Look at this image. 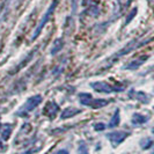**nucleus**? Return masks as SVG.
<instances>
[{"instance_id": "obj_13", "label": "nucleus", "mask_w": 154, "mask_h": 154, "mask_svg": "<svg viewBox=\"0 0 154 154\" xmlns=\"http://www.w3.org/2000/svg\"><path fill=\"white\" fill-rule=\"evenodd\" d=\"M120 124V110H116L115 111V114H114V116H112V118H111V121L109 123V126L110 128H115V126H117Z\"/></svg>"}, {"instance_id": "obj_18", "label": "nucleus", "mask_w": 154, "mask_h": 154, "mask_svg": "<svg viewBox=\"0 0 154 154\" xmlns=\"http://www.w3.org/2000/svg\"><path fill=\"white\" fill-rule=\"evenodd\" d=\"M57 154H67V152L66 151H60V152H58Z\"/></svg>"}, {"instance_id": "obj_11", "label": "nucleus", "mask_w": 154, "mask_h": 154, "mask_svg": "<svg viewBox=\"0 0 154 154\" xmlns=\"http://www.w3.org/2000/svg\"><path fill=\"white\" fill-rule=\"evenodd\" d=\"M79 99H80V102L84 104V106H89V103L92 102V95L90 94H88V93H82V94H80L79 95Z\"/></svg>"}, {"instance_id": "obj_14", "label": "nucleus", "mask_w": 154, "mask_h": 154, "mask_svg": "<svg viewBox=\"0 0 154 154\" xmlns=\"http://www.w3.org/2000/svg\"><path fill=\"white\" fill-rule=\"evenodd\" d=\"M136 98L139 100V101L144 102V103H148V101H150L148 96H147L144 92H138V93H137V95H136Z\"/></svg>"}, {"instance_id": "obj_19", "label": "nucleus", "mask_w": 154, "mask_h": 154, "mask_svg": "<svg viewBox=\"0 0 154 154\" xmlns=\"http://www.w3.org/2000/svg\"><path fill=\"white\" fill-rule=\"evenodd\" d=\"M153 132H154V129H153Z\"/></svg>"}, {"instance_id": "obj_16", "label": "nucleus", "mask_w": 154, "mask_h": 154, "mask_svg": "<svg viewBox=\"0 0 154 154\" xmlns=\"http://www.w3.org/2000/svg\"><path fill=\"white\" fill-rule=\"evenodd\" d=\"M77 6H78V0H72V10L74 12L77 11Z\"/></svg>"}, {"instance_id": "obj_1", "label": "nucleus", "mask_w": 154, "mask_h": 154, "mask_svg": "<svg viewBox=\"0 0 154 154\" xmlns=\"http://www.w3.org/2000/svg\"><path fill=\"white\" fill-rule=\"evenodd\" d=\"M90 87L99 93H114V92H122L124 90V86H110L104 81H96L90 84Z\"/></svg>"}, {"instance_id": "obj_2", "label": "nucleus", "mask_w": 154, "mask_h": 154, "mask_svg": "<svg viewBox=\"0 0 154 154\" xmlns=\"http://www.w3.org/2000/svg\"><path fill=\"white\" fill-rule=\"evenodd\" d=\"M58 2H59V0H54L52 2H51V5H50V7L48 8V11H46V13L44 14V16L42 18V20H41V22H40V24H38V28H37V30L34 33V36H33V40H35L38 35H40V33L42 32V29H43V27L49 22V20H50V18L52 16V14H54V12H55L56 7H57V5H58Z\"/></svg>"}, {"instance_id": "obj_6", "label": "nucleus", "mask_w": 154, "mask_h": 154, "mask_svg": "<svg viewBox=\"0 0 154 154\" xmlns=\"http://www.w3.org/2000/svg\"><path fill=\"white\" fill-rule=\"evenodd\" d=\"M147 59V56H144L142 58H139V59H136V60H132L131 63H129L126 66H124V68L125 70H136V68H138L139 66L143 65V63Z\"/></svg>"}, {"instance_id": "obj_17", "label": "nucleus", "mask_w": 154, "mask_h": 154, "mask_svg": "<svg viewBox=\"0 0 154 154\" xmlns=\"http://www.w3.org/2000/svg\"><path fill=\"white\" fill-rule=\"evenodd\" d=\"M95 129L96 130H103L104 129V125L103 124H95Z\"/></svg>"}, {"instance_id": "obj_8", "label": "nucleus", "mask_w": 154, "mask_h": 154, "mask_svg": "<svg viewBox=\"0 0 154 154\" xmlns=\"http://www.w3.org/2000/svg\"><path fill=\"white\" fill-rule=\"evenodd\" d=\"M108 103H109L108 100H92V102L89 103L88 107H90L93 109H99V108H102V107H106Z\"/></svg>"}, {"instance_id": "obj_12", "label": "nucleus", "mask_w": 154, "mask_h": 154, "mask_svg": "<svg viewBox=\"0 0 154 154\" xmlns=\"http://www.w3.org/2000/svg\"><path fill=\"white\" fill-rule=\"evenodd\" d=\"M63 45H64V42L62 38H57L54 43V48L51 50V54H57L58 51H60L63 49Z\"/></svg>"}, {"instance_id": "obj_5", "label": "nucleus", "mask_w": 154, "mask_h": 154, "mask_svg": "<svg viewBox=\"0 0 154 154\" xmlns=\"http://www.w3.org/2000/svg\"><path fill=\"white\" fill-rule=\"evenodd\" d=\"M148 41H144L142 43H137V41H132L131 43H129L128 45H125L123 49H122L121 51H118L116 56H115V58H118V57H122V56L126 55V54H129V52H131L133 49H136V48H139V46H142L143 44L147 43Z\"/></svg>"}, {"instance_id": "obj_9", "label": "nucleus", "mask_w": 154, "mask_h": 154, "mask_svg": "<svg viewBox=\"0 0 154 154\" xmlns=\"http://www.w3.org/2000/svg\"><path fill=\"white\" fill-rule=\"evenodd\" d=\"M128 136V133L126 132H114V133H110V134H108V138L109 139H111V140H116L117 143H120V142H122L125 137Z\"/></svg>"}, {"instance_id": "obj_4", "label": "nucleus", "mask_w": 154, "mask_h": 154, "mask_svg": "<svg viewBox=\"0 0 154 154\" xmlns=\"http://www.w3.org/2000/svg\"><path fill=\"white\" fill-rule=\"evenodd\" d=\"M58 111H59V107H58V104L54 102V101H50V102H48L46 103V106L44 107V111L43 114L45 116H48L49 118H54L57 116V114H58Z\"/></svg>"}, {"instance_id": "obj_3", "label": "nucleus", "mask_w": 154, "mask_h": 154, "mask_svg": "<svg viewBox=\"0 0 154 154\" xmlns=\"http://www.w3.org/2000/svg\"><path fill=\"white\" fill-rule=\"evenodd\" d=\"M42 96L41 95H34L32 98H29V99L27 100V102L23 104V107L21 108L20 110V115L22 114H28V112H30L32 110H34L41 102H42Z\"/></svg>"}, {"instance_id": "obj_10", "label": "nucleus", "mask_w": 154, "mask_h": 154, "mask_svg": "<svg viewBox=\"0 0 154 154\" xmlns=\"http://www.w3.org/2000/svg\"><path fill=\"white\" fill-rule=\"evenodd\" d=\"M147 121H148V117L143 116L140 114H134L132 116V123L133 124H143V123H146Z\"/></svg>"}, {"instance_id": "obj_7", "label": "nucleus", "mask_w": 154, "mask_h": 154, "mask_svg": "<svg viewBox=\"0 0 154 154\" xmlns=\"http://www.w3.org/2000/svg\"><path fill=\"white\" fill-rule=\"evenodd\" d=\"M81 110L77 109V108H66L63 112H62V118L66 120V118H70V117H73L78 114H80Z\"/></svg>"}, {"instance_id": "obj_15", "label": "nucleus", "mask_w": 154, "mask_h": 154, "mask_svg": "<svg viewBox=\"0 0 154 154\" xmlns=\"http://www.w3.org/2000/svg\"><path fill=\"white\" fill-rule=\"evenodd\" d=\"M136 14H137V8H133V10H132L131 13H130V14L128 15V19H126V21H125V24H128L129 22L131 21L132 19H133V16H134Z\"/></svg>"}]
</instances>
